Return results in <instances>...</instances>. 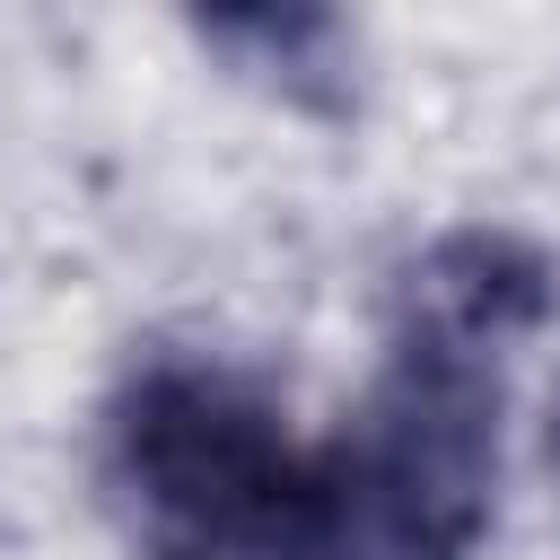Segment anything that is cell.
Wrapping results in <instances>:
<instances>
[{
  "label": "cell",
  "instance_id": "1",
  "mask_svg": "<svg viewBox=\"0 0 560 560\" xmlns=\"http://www.w3.org/2000/svg\"><path fill=\"white\" fill-rule=\"evenodd\" d=\"M122 472L166 560H332L324 472L228 376H149L122 420Z\"/></svg>",
  "mask_w": 560,
  "mask_h": 560
},
{
  "label": "cell",
  "instance_id": "2",
  "mask_svg": "<svg viewBox=\"0 0 560 560\" xmlns=\"http://www.w3.org/2000/svg\"><path fill=\"white\" fill-rule=\"evenodd\" d=\"M551 455H560V429H551Z\"/></svg>",
  "mask_w": 560,
  "mask_h": 560
}]
</instances>
